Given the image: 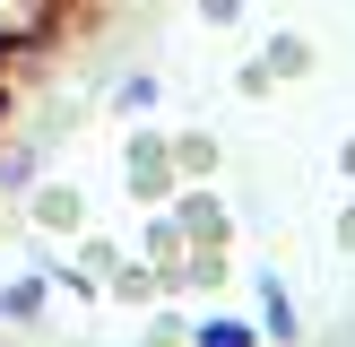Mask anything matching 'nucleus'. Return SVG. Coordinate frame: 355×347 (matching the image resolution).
I'll use <instances>...</instances> for the list:
<instances>
[{
    "label": "nucleus",
    "instance_id": "9b49d317",
    "mask_svg": "<svg viewBox=\"0 0 355 347\" xmlns=\"http://www.w3.org/2000/svg\"><path fill=\"white\" fill-rule=\"evenodd\" d=\"M200 17H208V26H234V17H243V0H200Z\"/></svg>",
    "mask_w": 355,
    "mask_h": 347
},
{
    "label": "nucleus",
    "instance_id": "f257e3e1",
    "mask_svg": "<svg viewBox=\"0 0 355 347\" xmlns=\"http://www.w3.org/2000/svg\"><path fill=\"white\" fill-rule=\"evenodd\" d=\"M304 69H312V44H304V35H269V52L243 61V96H269L277 78H304Z\"/></svg>",
    "mask_w": 355,
    "mask_h": 347
},
{
    "label": "nucleus",
    "instance_id": "1a4fd4ad",
    "mask_svg": "<svg viewBox=\"0 0 355 347\" xmlns=\"http://www.w3.org/2000/svg\"><path fill=\"white\" fill-rule=\"evenodd\" d=\"M0 191H35V148H26V139L0 148Z\"/></svg>",
    "mask_w": 355,
    "mask_h": 347
},
{
    "label": "nucleus",
    "instance_id": "20e7f679",
    "mask_svg": "<svg viewBox=\"0 0 355 347\" xmlns=\"http://www.w3.org/2000/svg\"><path fill=\"white\" fill-rule=\"evenodd\" d=\"M26 208H35V226H44V235H78V217H87V200H78L69 183H35Z\"/></svg>",
    "mask_w": 355,
    "mask_h": 347
},
{
    "label": "nucleus",
    "instance_id": "0eeeda50",
    "mask_svg": "<svg viewBox=\"0 0 355 347\" xmlns=\"http://www.w3.org/2000/svg\"><path fill=\"white\" fill-rule=\"evenodd\" d=\"M173 174L208 183V174H217V139H173Z\"/></svg>",
    "mask_w": 355,
    "mask_h": 347
},
{
    "label": "nucleus",
    "instance_id": "423d86ee",
    "mask_svg": "<svg viewBox=\"0 0 355 347\" xmlns=\"http://www.w3.org/2000/svg\"><path fill=\"white\" fill-rule=\"evenodd\" d=\"M156 104H165V87H156L148 69H130V78L113 87V113H156Z\"/></svg>",
    "mask_w": 355,
    "mask_h": 347
},
{
    "label": "nucleus",
    "instance_id": "7ed1b4c3",
    "mask_svg": "<svg viewBox=\"0 0 355 347\" xmlns=\"http://www.w3.org/2000/svg\"><path fill=\"white\" fill-rule=\"evenodd\" d=\"M173 235L200 243V252H217V243H225V208L208 200V191H182V200H173Z\"/></svg>",
    "mask_w": 355,
    "mask_h": 347
},
{
    "label": "nucleus",
    "instance_id": "f8f14e48",
    "mask_svg": "<svg viewBox=\"0 0 355 347\" xmlns=\"http://www.w3.org/2000/svg\"><path fill=\"white\" fill-rule=\"evenodd\" d=\"M347 174H355V139H347Z\"/></svg>",
    "mask_w": 355,
    "mask_h": 347
},
{
    "label": "nucleus",
    "instance_id": "6e6552de",
    "mask_svg": "<svg viewBox=\"0 0 355 347\" xmlns=\"http://www.w3.org/2000/svg\"><path fill=\"white\" fill-rule=\"evenodd\" d=\"M44 312V278H17V287H0V321H35Z\"/></svg>",
    "mask_w": 355,
    "mask_h": 347
},
{
    "label": "nucleus",
    "instance_id": "39448f33",
    "mask_svg": "<svg viewBox=\"0 0 355 347\" xmlns=\"http://www.w3.org/2000/svg\"><path fill=\"white\" fill-rule=\"evenodd\" d=\"M260 330H269V339L277 347H295V339H304V321H295V295H286V278H277V269H260Z\"/></svg>",
    "mask_w": 355,
    "mask_h": 347
},
{
    "label": "nucleus",
    "instance_id": "f03ea898",
    "mask_svg": "<svg viewBox=\"0 0 355 347\" xmlns=\"http://www.w3.org/2000/svg\"><path fill=\"white\" fill-rule=\"evenodd\" d=\"M121 174H130L139 200H165V191H173V139L139 130V139H130V156H121Z\"/></svg>",
    "mask_w": 355,
    "mask_h": 347
},
{
    "label": "nucleus",
    "instance_id": "9d476101",
    "mask_svg": "<svg viewBox=\"0 0 355 347\" xmlns=\"http://www.w3.org/2000/svg\"><path fill=\"white\" fill-rule=\"evenodd\" d=\"M191 347H252V321H200Z\"/></svg>",
    "mask_w": 355,
    "mask_h": 347
}]
</instances>
